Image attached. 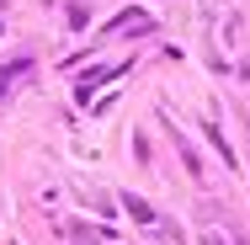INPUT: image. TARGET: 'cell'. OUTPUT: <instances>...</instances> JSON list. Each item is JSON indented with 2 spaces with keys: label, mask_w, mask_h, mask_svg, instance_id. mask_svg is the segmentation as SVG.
I'll return each instance as SVG.
<instances>
[{
  "label": "cell",
  "mask_w": 250,
  "mask_h": 245,
  "mask_svg": "<svg viewBox=\"0 0 250 245\" xmlns=\"http://www.w3.org/2000/svg\"><path fill=\"white\" fill-rule=\"evenodd\" d=\"M27 75H32V59H16V64H5V69H0V101H5V91H16Z\"/></svg>",
  "instance_id": "cell-1"
},
{
  "label": "cell",
  "mask_w": 250,
  "mask_h": 245,
  "mask_svg": "<svg viewBox=\"0 0 250 245\" xmlns=\"http://www.w3.org/2000/svg\"><path fill=\"white\" fill-rule=\"evenodd\" d=\"M208 245H229V240H224V235H208Z\"/></svg>",
  "instance_id": "cell-4"
},
{
  "label": "cell",
  "mask_w": 250,
  "mask_h": 245,
  "mask_svg": "<svg viewBox=\"0 0 250 245\" xmlns=\"http://www.w3.org/2000/svg\"><path fill=\"white\" fill-rule=\"evenodd\" d=\"M128 213L144 219V224H154V208H149V202H139V197H128Z\"/></svg>",
  "instance_id": "cell-2"
},
{
  "label": "cell",
  "mask_w": 250,
  "mask_h": 245,
  "mask_svg": "<svg viewBox=\"0 0 250 245\" xmlns=\"http://www.w3.org/2000/svg\"><path fill=\"white\" fill-rule=\"evenodd\" d=\"M112 75H117V69H91V75H85V86H80V91H91V86H101V80H112Z\"/></svg>",
  "instance_id": "cell-3"
}]
</instances>
